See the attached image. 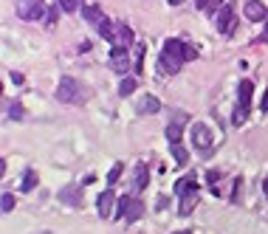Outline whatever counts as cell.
<instances>
[{
    "mask_svg": "<svg viewBox=\"0 0 268 234\" xmlns=\"http://www.w3.org/2000/svg\"><path fill=\"white\" fill-rule=\"evenodd\" d=\"M57 99H60L62 104L79 102V99H82V87H79V82H77V79L62 77V79H60V87H57Z\"/></svg>",
    "mask_w": 268,
    "mask_h": 234,
    "instance_id": "obj_3",
    "label": "cell"
},
{
    "mask_svg": "<svg viewBox=\"0 0 268 234\" xmlns=\"http://www.w3.org/2000/svg\"><path fill=\"white\" fill-rule=\"evenodd\" d=\"M173 156H175V164H178V166H186V161H189L186 147H181V144H173Z\"/></svg>",
    "mask_w": 268,
    "mask_h": 234,
    "instance_id": "obj_24",
    "label": "cell"
},
{
    "mask_svg": "<svg viewBox=\"0 0 268 234\" xmlns=\"http://www.w3.org/2000/svg\"><path fill=\"white\" fill-rule=\"evenodd\" d=\"M37 181H40V175H37L34 169H28L26 178H23V186H20V189H23V192H31V189L37 186Z\"/></svg>",
    "mask_w": 268,
    "mask_h": 234,
    "instance_id": "obj_23",
    "label": "cell"
},
{
    "mask_svg": "<svg viewBox=\"0 0 268 234\" xmlns=\"http://www.w3.org/2000/svg\"><path fill=\"white\" fill-rule=\"evenodd\" d=\"M110 68L116 74H127L130 71V54L124 45H113L110 48Z\"/></svg>",
    "mask_w": 268,
    "mask_h": 234,
    "instance_id": "obj_6",
    "label": "cell"
},
{
    "mask_svg": "<svg viewBox=\"0 0 268 234\" xmlns=\"http://www.w3.org/2000/svg\"><path fill=\"white\" fill-rule=\"evenodd\" d=\"M183 48H186L183 40H167L164 43V51H161V60H158V65H161L164 74H178V71H181V65L186 62Z\"/></svg>",
    "mask_w": 268,
    "mask_h": 234,
    "instance_id": "obj_1",
    "label": "cell"
},
{
    "mask_svg": "<svg viewBox=\"0 0 268 234\" xmlns=\"http://www.w3.org/2000/svg\"><path fill=\"white\" fill-rule=\"evenodd\" d=\"M144 215V203H141L139 198H130V203H127V212H124V220H139V217Z\"/></svg>",
    "mask_w": 268,
    "mask_h": 234,
    "instance_id": "obj_15",
    "label": "cell"
},
{
    "mask_svg": "<svg viewBox=\"0 0 268 234\" xmlns=\"http://www.w3.org/2000/svg\"><path fill=\"white\" fill-rule=\"evenodd\" d=\"M99 34H102L104 40H110V43H113V40H116V26H113L107 17H104V20H102V26H99Z\"/></svg>",
    "mask_w": 268,
    "mask_h": 234,
    "instance_id": "obj_21",
    "label": "cell"
},
{
    "mask_svg": "<svg viewBox=\"0 0 268 234\" xmlns=\"http://www.w3.org/2000/svg\"><path fill=\"white\" fill-rule=\"evenodd\" d=\"M186 192H200L198 178L186 175V178H178V181H175V195H178V198H181V195H186Z\"/></svg>",
    "mask_w": 268,
    "mask_h": 234,
    "instance_id": "obj_11",
    "label": "cell"
},
{
    "mask_svg": "<svg viewBox=\"0 0 268 234\" xmlns=\"http://www.w3.org/2000/svg\"><path fill=\"white\" fill-rule=\"evenodd\" d=\"M263 192L268 195V175H266V181H263Z\"/></svg>",
    "mask_w": 268,
    "mask_h": 234,
    "instance_id": "obj_36",
    "label": "cell"
},
{
    "mask_svg": "<svg viewBox=\"0 0 268 234\" xmlns=\"http://www.w3.org/2000/svg\"><path fill=\"white\" fill-rule=\"evenodd\" d=\"M183 119H186V116L181 113V116H178V122H173L170 127H167V139L173 141V144H181V122H183Z\"/></svg>",
    "mask_w": 268,
    "mask_h": 234,
    "instance_id": "obj_18",
    "label": "cell"
},
{
    "mask_svg": "<svg viewBox=\"0 0 268 234\" xmlns=\"http://www.w3.org/2000/svg\"><path fill=\"white\" fill-rule=\"evenodd\" d=\"M43 234H51V232H43Z\"/></svg>",
    "mask_w": 268,
    "mask_h": 234,
    "instance_id": "obj_39",
    "label": "cell"
},
{
    "mask_svg": "<svg viewBox=\"0 0 268 234\" xmlns=\"http://www.w3.org/2000/svg\"><path fill=\"white\" fill-rule=\"evenodd\" d=\"M0 206H3V212H11V209H14V195H11V192H6Z\"/></svg>",
    "mask_w": 268,
    "mask_h": 234,
    "instance_id": "obj_28",
    "label": "cell"
},
{
    "mask_svg": "<svg viewBox=\"0 0 268 234\" xmlns=\"http://www.w3.org/2000/svg\"><path fill=\"white\" fill-rule=\"evenodd\" d=\"M127 203H130V195H124V198L119 200V206H116V217H121V220H124V212H127Z\"/></svg>",
    "mask_w": 268,
    "mask_h": 234,
    "instance_id": "obj_27",
    "label": "cell"
},
{
    "mask_svg": "<svg viewBox=\"0 0 268 234\" xmlns=\"http://www.w3.org/2000/svg\"><path fill=\"white\" fill-rule=\"evenodd\" d=\"M60 200L68 203V206H82V189H79V186H65V189L60 192Z\"/></svg>",
    "mask_w": 268,
    "mask_h": 234,
    "instance_id": "obj_13",
    "label": "cell"
},
{
    "mask_svg": "<svg viewBox=\"0 0 268 234\" xmlns=\"http://www.w3.org/2000/svg\"><path fill=\"white\" fill-rule=\"evenodd\" d=\"M170 3H173V6H178V3H181V0H170Z\"/></svg>",
    "mask_w": 268,
    "mask_h": 234,
    "instance_id": "obj_37",
    "label": "cell"
},
{
    "mask_svg": "<svg viewBox=\"0 0 268 234\" xmlns=\"http://www.w3.org/2000/svg\"><path fill=\"white\" fill-rule=\"evenodd\" d=\"M158 110H161V102H158L156 96H144V99L139 102V113H141V116H147V113H158Z\"/></svg>",
    "mask_w": 268,
    "mask_h": 234,
    "instance_id": "obj_16",
    "label": "cell"
},
{
    "mask_svg": "<svg viewBox=\"0 0 268 234\" xmlns=\"http://www.w3.org/2000/svg\"><path fill=\"white\" fill-rule=\"evenodd\" d=\"M170 206V198H167V195H161V198H158V209H167Z\"/></svg>",
    "mask_w": 268,
    "mask_h": 234,
    "instance_id": "obj_35",
    "label": "cell"
},
{
    "mask_svg": "<svg viewBox=\"0 0 268 234\" xmlns=\"http://www.w3.org/2000/svg\"><path fill=\"white\" fill-rule=\"evenodd\" d=\"M144 51H147V45H144V43H136V60H133V68H136V74H141V68H144Z\"/></svg>",
    "mask_w": 268,
    "mask_h": 234,
    "instance_id": "obj_20",
    "label": "cell"
},
{
    "mask_svg": "<svg viewBox=\"0 0 268 234\" xmlns=\"http://www.w3.org/2000/svg\"><path fill=\"white\" fill-rule=\"evenodd\" d=\"M121 172H124V166H121V164H113V169L107 172V183H116L121 178Z\"/></svg>",
    "mask_w": 268,
    "mask_h": 234,
    "instance_id": "obj_26",
    "label": "cell"
},
{
    "mask_svg": "<svg viewBox=\"0 0 268 234\" xmlns=\"http://www.w3.org/2000/svg\"><path fill=\"white\" fill-rule=\"evenodd\" d=\"M133 28L127 26V23H119L116 26V40H113V45H124V48H130L133 45Z\"/></svg>",
    "mask_w": 268,
    "mask_h": 234,
    "instance_id": "obj_12",
    "label": "cell"
},
{
    "mask_svg": "<svg viewBox=\"0 0 268 234\" xmlns=\"http://www.w3.org/2000/svg\"><path fill=\"white\" fill-rule=\"evenodd\" d=\"M260 107H263V113H268V90L263 93V99H260Z\"/></svg>",
    "mask_w": 268,
    "mask_h": 234,
    "instance_id": "obj_34",
    "label": "cell"
},
{
    "mask_svg": "<svg viewBox=\"0 0 268 234\" xmlns=\"http://www.w3.org/2000/svg\"><path fill=\"white\" fill-rule=\"evenodd\" d=\"M240 192H243V181L237 178V181H234V189H232V200H234V203H240Z\"/></svg>",
    "mask_w": 268,
    "mask_h": 234,
    "instance_id": "obj_30",
    "label": "cell"
},
{
    "mask_svg": "<svg viewBox=\"0 0 268 234\" xmlns=\"http://www.w3.org/2000/svg\"><path fill=\"white\" fill-rule=\"evenodd\" d=\"M147 183H150V169L144 164H139V166H136V178H133V189L144 192V189H147Z\"/></svg>",
    "mask_w": 268,
    "mask_h": 234,
    "instance_id": "obj_14",
    "label": "cell"
},
{
    "mask_svg": "<svg viewBox=\"0 0 268 234\" xmlns=\"http://www.w3.org/2000/svg\"><path fill=\"white\" fill-rule=\"evenodd\" d=\"M195 3H198L200 11H209V14H217V11L223 9V6H220V0H195Z\"/></svg>",
    "mask_w": 268,
    "mask_h": 234,
    "instance_id": "obj_19",
    "label": "cell"
},
{
    "mask_svg": "<svg viewBox=\"0 0 268 234\" xmlns=\"http://www.w3.org/2000/svg\"><path fill=\"white\" fill-rule=\"evenodd\" d=\"M96 209H99V217H104V220H107V217L116 212V195H113L110 189H104L102 195H99V203H96Z\"/></svg>",
    "mask_w": 268,
    "mask_h": 234,
    "instance_id": "obj_9",
    "label": "cell"
},
{
    "mask_svg": "<svg viewBox=\"0 0 268 234\" xmlns=\"http://www.w3.org/2000/svg\"><path fill=\"white\" fill-rule=\"evenodd\" d=\"M136 87H139V82H136V79H133V77L121 79V85H119V96H130V93H133V90H136Z\"/></svg>",
    "mask_w": 268,
    "mask_h": 234,
    "instance_id": "obj_22",
    "label": "cell"
},
{
    "mask_svg": "<svg viewBox=\"0 0 268 234\" xmlns=\"http://www.w3.org/2000/svg\"><path fill=\"white\" fill-rule=\"evenodd\" d=\"M9 116L11 119H23V107L17 102H9Z\"/></svg>",
    "mask_w": 268,
    "mask_h": 234,
    "instance_id": "obj_29",
    "label": "cell"
},
{
    "mask_svg": "<svg viewBox=\"0 0 268 234\" xmlns=\"http://www.w3.org/2000/svg\"><path fill=\"white\" fill-rule=\"evenodd\" d=\"M217 28H220V34H234V28H237V14H234L232 6H223V9L217 11Z\"/></svg>",
    "mask_w": 268,
    "mask_h": 234,
    "instance_id": "obj_7",
    "label": "cell"
},
{
    "mask_svg": "<svg viewBox=\"0 0 268 234\" xmlns=\"http://www.w3.org/2000/svg\"><path fill=\"white\" fill-rule=\"evenodd\" d=\"M17 14L23 20H43L48 11H45L43 0H17Z\"/></svg>",
    "mask_w": 268,
    "mask_h": 234,
    "instance_id": "obj_5",
    "label": "cell"
},
{
    "mask_svg": "<svg viewBox=\"0 0 268 234\" xmlns=\"http://www.w3.org/2000/svg\"><path fill=\"white\" fill-rule=\"evenodd\" d=\"M82 14H85V20H88V23H93V26H102V20H104V14H102L99 6H85Z\"/></svg>",
    "mask_w": 268,
    "mask_h": 234,
    "instance_id": "obj_17",
    "label": "cell"
},
{
    "mask_svg": "<svg viewBox=\"0 0 268 234\" xmlns=\"http://www.w3.org/2000/svg\"><path fill=\"white\" fill-rule=\"evenodd\" d=\"M251 93H254V85H251L249 79H243L240 87H237V99H240V104H237V110H234V124H243L246 122V116H249V107H251Z\"/></svg>",
    "mask_w": 268,
    "mask_h": 234,
    "instance_id": "obj_2",
    "label": "cell"
},
{
    "mask_svg": "<svg viewBox=\"0 0 268 234\" xmlns=\"http://www.w3.org/2000/svg\"><path fill=\"white\" fill-rule=\"evenodd\" d=\"M206 178H209V183H212V186H217V181L223 178V172H220V169H212V172H209Z\"/></svg>",
    "mask_w": 268,
    "mask_h": 234,
    "instance_id": "obj_31",
    "label": "cell"
},
{
    "mask_svg": "<svg viewBox=\"0 0 268 234\" xmlns=\"http://www.w3.org/2000/svg\"><path fill=\"white\" fill-rule=\"evenodd\" d=\"M173 234H192V232H173Z\"/></svg>",
    "mask_w": 268,
    "mask_h": 234,
    "instance_id": "obj_38",
    "label": "cell"
},
{
    "mask_svg": "<svg viewBox=\"0 0 268 234\" xmlns=\"http://www.w3.org/2000/svg\"><path fill=\"white\" fill-rule=\"evenodd\" d=\"M192 144L200 150L203 158L212 156V130H209L206 124H192Z\"/></svg>",
    "mask_w": 268,
    "mask_h": 234,
    "instance_id": "obj_4",
    "label": "cell"
},
{
    "mask_svg": "<svg viewBox=\"0 0 268 234\" xmlns=\"http://www.w3.org/2000/svg\"><path fill=\"white\" fill-rule=\"evenodd\" d=\"M243 11H246V17H249L251 23H263V20H268V11H266V6H263L260 0H246Z\"/></svg>",
    "mask_w": 268,
    "mask_h": 234,
    "instance_id": "obj_8",
    "label": "cell"
},
{
    "mask_svg": "<svg viewBox=\"0 0 268 234\" xmlns=\"http://www.w3.org/2000/svg\"><path fill=\"white\" fill-rule=\"evenodd\" d=\"M183 57H186V60H198V48H195V45H186V48H183Z\"/></svg>",
    "mask_w": 268,
    "mask_h": 234,
    "instance_id": "obj_32",
    "label": "cell"
},
{
    "mask_svg": "<svg viewBox=\"0 0 268 234\" xmlns=\"http://www.w3.org/2000/svg\"><path fill=\"white\" fill-rule=\"evenodd\" d=\"M198 200H200V192H186V195H181V203H178V215L186 217L195 212V206H198Z\"/></svg>",
    "mask_w": 268,
    "mask_h": 234,
    "instance_id": "obj_10",
    "label": "cell"
},
{
    "mask_svg": "<svg viewBox=\"0 0 268 234\" xmlns=\"http://www.w3.org/2000/svg\"><path fill=\"white\" fill-rule=\"evenodd\" d=\"M60 9L62 11H79V9H85V0H60Z\"/></svg>",
    "mask_w": 268,
    "mask_h": 234,
    "instance_id": "obj_25",
    "label": "cell"
},
{
    "mask_svg": "<svg viewBox=\"0 0 268 234\" xmlns=\"http://www.w3.org/2000/svg\"><path fill=\"white\" fill-rule=\"evenodd\" d=\"M11 82H14V85H23L26 79H23V74H17V71H11Z\"/></svg>",
    "mask_w": 268,
    "mask_h": 234,
    "instance_id": "obj_33",
    "label": "cell"
}]
</instances>
